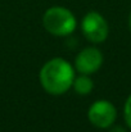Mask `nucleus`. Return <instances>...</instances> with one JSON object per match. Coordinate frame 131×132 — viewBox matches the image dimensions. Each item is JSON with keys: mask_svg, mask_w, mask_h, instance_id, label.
I'll return each instance as SVG.
<instances>
[{"mask_svg": "<svg viewBox=\"0 0 131 132\" xmlns=\"http://www.w3.org/2000/svg\"><path fill=\"white\" fill-rule=\"evenodd\" d=\"M39 77L40 84L46 92L51 95H62L72 86L75 71L67 60L54 58L43 65Z\"/></svg>", "mask_w": 131, "mask_h": 132, "instance_id": "1", "label": "nucleus"}, {"mask_svg": "<svg viewBox=\"0 0 131 132\" xmlns=\"http://www.w3.org/2000/svg\"><path fill=\"white\" fill-rule=\"evenodd\" d=\"M45 30L54 36H68L76 30V18L73 13L64 6H51L43 17Z\"/></svg>", "mask_w": 131, "mask_h": 132, "instance_id": "2", "label": "nucleus"}, {"mask_svg": "<svg viewBox=\"0 0 131 132\" xmlns=\"http://www.w3.org/2000/svg\"><path fill=\"white\" fill-rule=\"evenodd\" d=\"M82 34L89 41L99 44L107 40L109 28L105 18L98 12H89L81 23Z\"/></svg>", "mask_w": 131, "mask_h": 132, "instance_id": "3", "label": "nucleus"}, {"mask_svg": "<svg viewBox=\"0 0 131 132\" xmlns=\"http://www.w3.org/2000/svg\"><path fill=\"white\" fill-rule=\"evenodd\" d=\"M117 117L116 106L108 100H98L95 101L87 112V118L91 125L98 128H109L114 123Z\"/></svg>", "mask_w": 131, "mask_h": 132, "instance_id": "4", "label": "nucleus"}, {"mask_svg": "<svg viewBox=\"0 0 131 132\" xmlns=\"http://www.w3.org/2000/svg\"><path fill=\"white\" fill-rule=\"evenodd\" d=\"M103 64V54L96 47H85L75 59V68L82 75H91L99 71Z\"/></svg>", "mask_w": 131, "mask_h": 132, "instance_id": "5", "label": "nucleus"}, {"mask_svg": "<svg viewBox=\"0 0 131 132\" xmlns=\"http://www.w3.org/2000/svg\"><path fill=\"white\" fill-rule=\"evenodd\" d=\"M72 86L75 88V91L80 95H87L93 91L94 87V82L91 81V78L89 77V75H82L79 77H75Z\"/></svg>", "mask_w": 131, "mask_h": 132, "instance_id": "6", "label": "nucleus"}, {"mask_svg": "<svg viewBox=\"0 0 131 132\" xmlns=\"http://www.w3.org/2000/svg\"><path fill=\"white\" fill-rule=\"evenodd\" d=\"M124 114H125V121L126 125L131 128V95L127 97L126 103H125V108H124Z\"/></svg>", "mask_w": 131, "mask_h": 132, "instance_id": "7", "label": "nucleus"}, {"mask_svg": "<svg viewBox=\"0 0 131 132\" xmlns=\"http://www.w3.org/2000/svg\"><path fill=\"white\" fill-rule=\"evenodd\" d=\"M109 132H126V131H125V128H122L121 126H116V127L111 128Z\"/></svg>", "mask_w": 131, "mask_h": 132, "instance_id": "8", "label": "nucleus"}, {"mask_svg": "<svg viewBox=\"0 0 131 132\" xmlns=\"http://www.w3.org/2000/svg\"><path fill=\"white\" fill-rule=\"evenodd\" d=\"M129 28H130V31H131V13H130V15H129Z\"/></svg>", "mask_w": 131, "mask_h": 132, "instance_id": "9", "label": "nucleus"}]
</instances>
